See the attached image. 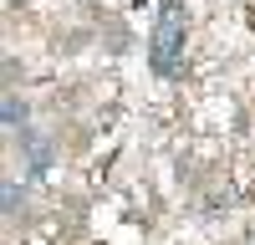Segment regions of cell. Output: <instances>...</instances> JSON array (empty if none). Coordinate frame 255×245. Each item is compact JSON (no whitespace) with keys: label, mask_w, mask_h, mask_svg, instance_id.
<instances>
[{"label":"cell","mask_w":255,"mask_h":245,"mask_svg":"<svg viewBox=\"0 0 255 245\" xmlns=\"http://www.w3.org/2000/svg\"><path fill=\"white\" fill-rule=\"evenodd\" d=\"M184 41H189V15L184 5L163 0V10L153 20V36H148V61H153L158 77H179L184 72Z\"/></svg>","instance_id":"obj_1"},{"label":"cell","mask_w":255,"mask_h":245,"mask_svg":"<svg viewBox=\"0 0 255 245\" xmlns=\"http://www.w3.org/2000/svg\"><path fill=\"white\" fill-rule=\"evenodd\" d=\"M15 148H20V163H26L36 179H41V174H46L51 163H56L51 138H46V133H36V128H20V133H15Z\"/></svg>","instance_id":"obj_2"},{"label":"cell","mask_w":255,"mask_h":245,"mask_svg":"<svg viewBox=\"0 0 255 245\" xmlns=\"http://www.w3.org/2000/svg\"><path fill=\"white\" fill-rule=\"evenodd\" d=\"M0 118H5V128H10V133L26 128V102H20L15 87H5V97H0Z\"/></svg>","instance_id":"obj_3"},{"label":"cell","mask_w":255,"mask_h":245,"mask_svg":"<svg viewBox=\"0 0 255 245\" xmlns=\"http://www.w3.org/2000/svg\"><path fill=\"white\" fill-rule=\"evenodd\" d=\"M20 199H26V194L15 189V179H5V215H15V210H20Z\"/></svg>","instance_id":"obj_4"}]
</instances>
